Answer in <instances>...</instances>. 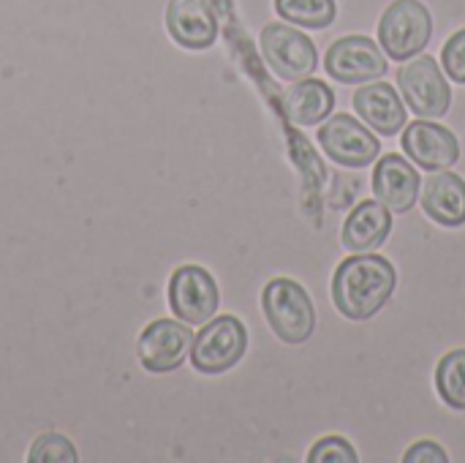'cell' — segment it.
Instances as JSON below:
<instances>
[{
  "label": "cell",
  "instance_id": "1",
  "mask_svg": "<svg viewBox=\"0 0 465 463\" xmlns=\"http://www.w3.org/2000/svg\"><path fill=\"white\" fill-rule=\"evenodd\" d=\"M398 287V273L379 254H354L332 276V303L351 322L373 319Z\"/></svg>",
  "mask_w": 465,
  "mask_h": 463
},
{
  "label": "cell",
  "instance_id": "2",
  "mask_svg": "<svg viewBox=\"0 0 465 463\" xmlns=\"http://www.w3.org/2000/svg\"><path fill=\"white\" fill-rule=\"evenodd\" d=\"M262 308L270 330L283 344H305L316 330V308L311 295L292 278H275L262 292Z\"/></svg>",
  "mask_w": 465,
  "mask_h": 463
},
{
  "label": "cell",
  "instance_id": "3",
  "mask_svg": "<svg viewBox=\"0 0 465 463\" xmlns=\"http://www.w3.org/2000/svg\"><path fill=\"white\" fill-rule=\"evenodd\" d=\"M430 35L433 16L420 0H395L379 22V44L384 55L398 63L422 55V49L430 44Z\"/></svg>",
  "mask_w": 465,
  "mask_h": 463
},
{
  "label": "cell",
  "instance_id": "4",
  "mask_svg": "<svg viewBox=\"0 0 465 463\" xmlns=\"http://www.w3.org/2000/svg\"><path fill=\"white\" fill-rule=\"evenodd\" d=\"M245 349H248L245 325L232 314L213 317L207 325H202L199 336H193L191 363L199 374H223L245 357Z\"/></svg>",
  "mask_w": 465,
  "mask_h": 463
},
{
  "label": "cell",
  "instance_id": "5",
  "mask_svg": "<svg viewBox=\"0 0 465 463\" xmlns=\"http://www.w3.org/2000/svg\"><path fill=\"white\" fill-rule=\"evenodd\" d=\"M259 44H262V55L267 65L286 82L305 79L319 68L316 44L292 25H283V22L267 25L262 30Z\"/></svg>",
  "mask_w": 465,
  "mask_h": 463
},
{
  "label": "cell",
  "instance_id": "6",
  "mask_svg": "<svg viewBox=\"0 0 465 463\" xmlns=\"http://www.w3.org/2000/svg\"><path fill=\"white\" fill-rule=\"evenodd\" d=\"M401 93L409 109L420 117H444L452 106V90L436 57L422 55L401 68Z\"/></svg>",
  "mask_w": 465,
  "mask_h": 463
},
{
  "label": "cell",
  "instance_id": "7",
  "mask_svg": "<svg viewBox=\"0 0 465 463\" xmlns=\"http://www.w3.org/2000/svg\"><path fill=\"white\" fill-rule=\"evenodd\" d=\"M324 68L343 85H365L387 74V55L381 44L368 35H343L327 49Z\"/></svg>",
  "mask_w": 465,
  "mask_h": 463
},
{
  "label": "cell",
  "instance_id": "8",
  "mask_svg": "<svg viewBox=\"0 0 465 463\" xmlns=\"http://www.w3.org/2000/svg\"><path fill=\"white\" fill-rule=\"evenodd\" d=\"M218 303H221L218 284L204 267L183 265L174 270L169 281V306L177 319L193 327L207 325L215 317Z\"/></svg>",
  "mask_w": 465,
  "mask_h": 463
},
{
  "label": "cell",
  "instance_id": "9",
  "mask_svg": "<svg viewBox=\"0 0 465 463\" xmlns=\"http://www.w3.org/2000/svg\"><path fill=\"white\" fill-rule=\"evenodd\" d=\"M319 145L338 166H349V169L373 164L381 147L376 134L368 131L362 123H357V117L351 115H332L319 128Z\"/></svg>",
  "mask_w": 465,
  "mask_h": 463
},
{
  "label": "cell",
  "instance_id": "10",
  "mask_svg": "<svg viewBox=\"0 0 465 463\" xmlns=\"http://www.w3.org/2000/svg\"><path fill=\"white\" fill-rule=\"evenodd\" d=\"M193 333L185 322L155 319L139 336V360L150 374H169L191 355Z\"/></svg>",
  "mask_w": 465,
  "mask_h": 463
},
{
  "label": "cell",
  "instance_id": "11",
  "mask_svg": "<svg viewBox=\"0 0 465 463\" xmlns=\"http://www.w3.org/2000/svg\"><path fill=\"white\" fill-rule=\"evenodd\" d=\"M403 150L425 172L450 169L460 158L458 136L450 128H444L439 123H428L422 117L417 123L406 126V131H403Z\"/></svg>",
  "mask_w": 465,
  "mask_h": 463
},
{
  "label": "cell",
  "instance_id": "12",
  "mask_svg": "<svg viewBox=\"0 0 465 463\" xmlns=\"http://www.w3.org/2000/svg\"><path fill=\"white\" fill-rule=\"evenodd\" d=\"M420 191H422L420 172L406 158H401L398 153L379 158V166L373 172V194L387 210L401 216L409 213L417 205Z\"/></svg>",
  "mask_w": 465,
  "mask_h": 463
},
{
  "label": "cell",
  "instance_id": "13",
  "mask_svg": "<svg viewBox=\"0 0 465 463\" xmlns=\"http://www.w3.org/2000/svg\"><path fill=\"white\" fill-rule=\"evenodd\" d=\"M166 30L185 49H207L218 38V19L207 0H169Z\"/></svg>",
  "mask_w": 465,
  "mask_h": 463
},
{
  "label": "cell",
  "instance_id": "14",
  "mask_svg": "<svg viewBox=\"0 0 465 463\" xmlns=\"http://www.w3.org/2000/svg\"><path fill=\"white\" fill-rule=\"evenodd\" d=\"M357 115L381 136H395L406 126V106L398 90L387 82H368L351 98Z\"/></svg>",
  "mask_w": 465,
  "mask_h": 463
},
{
  "label": "cell",
  "instance_id": "15",
  "mask_svg": "<svg viewBox=\"0 0 465 463\" xmlns=\"http://www.w3.org/2000/svg\"><path fill=\"white\" fill-rule=\"evenodd\" d=\"M283 115L294 126H313L332 115L335 109V90L322 79H297L281 96Z\"/></svg>",
  "mask_w": 465,
  "mask_h": 463
},
{
  "label": "cell",
  "instance_id": "16",
  "mask_svg": "<svg viewBox=\"0 0 465 463\" xmlns=\"http://www.w3.org/2000/svg\"><path fill=\"white\" fill-rule=\"evenodd\" d=\"M422 210L441 226H463L465 224V180L460 175L441 169L428 177L422 186Z\"/></svg>",
  "mask_w": 465,
  "mask_h": 463
},
{
  "label": "cell",
  "instance_id": "17",
  "mask_svg": "<svg viewBox=\"0 0 465 463\" xmlns=\"http://www.w3.org/2000/svg\"><path fill=\"white\" fill-rule=\"evenodd\" d=\"M392 232V210H387L379 199H368L357 205L343 224V246L354 254H365L379 248Z\"/></svg>",
  "mask_w": 465,
  "mask_h": 463
},
{
  "label": "cell",
  "instance_id": "18",
  "mask_svg": "<svg viewBox=\"0 0 465 463\" xmlns=\"http://www.w3.org/2000/svg\"><path fill=\"white\" fill-rule=\"evenodd\" d=\"M275 11L292 25L322 30L335 22L338 3L335 0H275Z\"/></svg>",
  "mask_w": 465,
  "mask_h": 463
},
{
  "label": "cell",
  "instance_id": "19",
  "mask_svg": "<svg viewBox=\"0 0 465 463\" xmlns=\"http://www.w3.org/2000/svg\"><path fill=\"white\" fill-rule=\"evenodd\" d=\"M436 390L450 409L465 412V349L444 355L436 368Z\"/></svg>",
  "mask_w": 465,
  "mask_h": 463
},
{
  "label": "cell",
  "instance_id": "20",
  "mask_svg": "<svg viewBox=\"0 0 465 463\" xmlns=\"http://www.w3.org/2000/svg\"><path fill=\"white\" fill-rule=\"evenodd\" d=\"M30 463H76V448L71 445V439H65L63 434H44L33 442L30 448Z\"/></svg>",
  "mask_w": 465,
  "mask_h": 463
},
{
  "label": "cell",
  "instance_id": "21",
  "mask_svg": "<svg viewBox=\"0 0 465 463\" xmlns=\"http://www.w3.org/2000/svg\"><path fill=\"white\" fill-rule=\"evenodd\" d=\"M311 463H357V450L341 439V437H324L322 442L313 445V450L308 453Z\"/></svg>",
  "mask_w": 465,
  "mask_h": 463
},
{
  "label": "cell",
  "instance_id": "22",
  "mask_svg": "<svg viewBox=\"0 0 465 463\" xmlns=\"http://www.w3.org/2000/svg\"><path fill=\"white\" fill-rule=\"evenodd\" d=\"M441 60H444V74L465 85V27L450 35V41L441 49Z\"/></svg>",
  "mask_w": 465,
  "mask_h": 463
},
{
  "label": "cell",
  "instance_id": "23",
  "mask_svg": "<svg viewBox=\"0 0 465 463\" xmlns=\"http://www.w3.org/2000/svg\"><path fill=\"white\" fill-rule=\"evenodd\" d=\"M403 461L406 463H447L450 461V456L444 453V448L441 445H436V442H417L406 456H403Z\"/></svg>",
  "mask_w": 465,
  "mask_h": 463
}]
</instances>
